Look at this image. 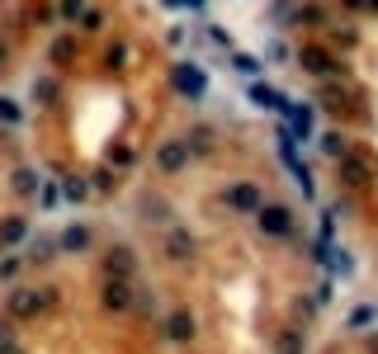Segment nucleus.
<instances>
[{
  "instance_id": "obj_1",
  "label": "nucleus",
  "mask_w": 378,
  "mask_h": 354,
  "mask_svg": "<svg viewBox=\"0 0 378 354\" xmlns=\"http://www.w3.org/2000/svg\"><path fill=\"white\" fill-rule=\"evenodd\" d=\"M279 156H284V166L293 170V185L303 189V194H312V180H307V166L298 161V152H293V138H288V128H279Z\"/></svg>"
},
{
  "instance_id": "obj_2",
  "label": "nucleus",
  "mask_w": 378,
  "mask_h": 354,
  "mask_svg": "<svg viewBox=\"0 0 378 354\" xmlns=\"http://www.w3.org/2000/svg\"><path fill=\"white\" fill-rule=\"evenodd\" d=\"M255 222H260V231H269V236H288V231H293V213H288V208H260Z\"/></svg>"
},
{
  "instance_id": "obj_3",
  "label": "nucleus",
  "mask_w": 378,
  "mask_h": 354,
  "mask_svg": "<svg viewBox=\"0 0 378 354\" xmlns=\"http://www.w3.org/2000/svg\"><path fill=\"white\" fill-rule=\"evenodd\" d=\"M43 293H33V288H19V293H10V312H15V317H38V312H43Z\"/></svg>"
},
{
  "instance_id": "obj_4",
  "label": "nucleus",
  "mask_w": 378,
  "mask_h": 354,
  "mask_svg": "<svg viewBox=\"0 0 378 354\" xmlns=\"http://www.w3.org/2000/svg\"><path fill=\"white\" fill-rule=\"evenodd\" d=\"M175 85H180L185 94H204L208 80H204V71H199L194 62H180V66H175Z\"/></svg>"
},
{
  "instance_id": "obj_5",
  "label": "nucleus",
  "mask_w": 378,
  "mask_h": 354,
  "mask_svg": "<svg viewBox=\"0 0 378 354\" xmlns=\"http://www.w3.org/2000/svg\"><path fill=\"white\" fill-rule=\"evenodd\" d=\"M251 99H255L260 109H274V114H284V118H288V109H293L279 90H269V85H251Z\"/></svg>"
},
{
  "instance_id": "obj_6",
  "label": "nucleus",
  "mask_w": 378,
  "mask_h": 354,
  "mask_svg": "<svg viewBox=\"0 0 378 354\" xmlns=\"http://www.w3.org/2000/svg\"><path fill=\"white\" fill-rule=\"evenodd\" d=\"M104 307H114V312L133 307V293H128V279H109V283H104Z\"/></svg>"
},
{
  "instance_id": "obj_7",
  "label": "nucleus",
  "mask_w": 378,
  "mask_h": 354,
  "mask_svg": "<svg viewBox=\"0 0 378 354\" xmlns=\"http://www.w3.org/2000/svg\"><path fill=\"white\" fill-rule=\"evenodd\" d=\"M227 203H232V208H246V213H260V208H265L260 194H255V185H236L232 194H227Z\"/></svg>"
},
{
  "instance_id": "obj_8",
  "label": "nucleus",
  "mask_w": 378,
  "mask_h": 354,
  "mask_svg": "<svg viewBox=\"0 0 378 354\" xmlns=\"http://www.w3.org/2000/svg\"><path fill=\"white\" fill-rule=\"evenodd\" d=\"M307 133H312V109L293 104L288 109V138H307Z\"/></svg>"
},
{
  "instance_id": "obj_9",
  "label": "nucleus",
  "mask_w": 378,
  "mask_h": 354,
  "mask_svg": "<svg viewBox=\"0 0 378 354\" xmlns=\"http://www.w3.org/2000/svg\"><path fill=\"white\" fill-rule=\"evenodd\" d=\"M303 66H307L312 76H331V71H336V62H331L322 47H303Z\"/></svg>"
},
{
  "instance_id": "obj_10",
  "label": "nucleus",
  "mask_w": 378,
  "mask_h": 354,
  "mask_svg": "<svg viewBox=\"0 0 378 354\" xmlns=\"http://www.w3.org/2000/svg\"><path fill=\"white\" fill-rule=\"evenodd\" d=\"M189 161V142H166L161 147V170H180Z\"/></svg>"
},
{
  "instance_id": "obj_11",
  "label": "nucleus",
  "mask_w": 378,
  "mask_h": 354,
  "mask_svg": "<svg viewBox=\"0 0 378 354\" xmlns=\"http://www.w3.org/2000/svg\"><path fill=\"white\" fill-rule=\"evenodd\" d=\"M166 250H171V260H189V255H194V236H189V231H171Z\"/></svg>"
},
{
  "instance_id": "obj_12",
  "label": "nucleus",
  "mask_w": 378,
  "mask_h": 354,
  "mask_svg": "<svg viewBox=\"0 0 378 354\" xmlns=\"http://www.w3.org/2000/svg\"><path fill=\"white\" fill-rule=\"evenodd\" d=\"M166 336L171 340H189L194 336V317H189V312H175L171 322H166Z\"/></svg>"
},
{
  "instance_id": "obj_13",
  "label": "nucleus",
  "mask_w": 378,
  "mask_h": 354,
  "mask_svg": "<svg viewBox=\"0 0 378 354\" xmlns=\"http://www.w3.org/2000/svg\"><path fill=\"white\" fill-rule=\"evenodd\" d=\"M15 241H24V217H10L0 227V246H15Z\"/></svg>"
},
{
  "instance_id": "obj_14",
  "label": "nucleus",
  "mask_w": 378,
  "mask_h": 354,
  "mask_svg": "<svg viewBox=\"0 0 378 354\" xmlns=\"http://www.w3.org/2000/svg\"><path fill=\"white\" fill-rule=\"evenodd\" d=\"M85 246H90V231H85V227H71L62 236V250H85Z\"/></svg>"
},
{
  "instance_id": "obj_15",
  "label": "nucleus",
  "mask_w": 378,
  "mask_h": 354,
  "mask_svg": "<svg viewBox=\"0 0 378 354\" xmlns=\"http://www.w3.org/2000/svg\"><path fill=\"white\" fill-rule=\"evenodd\" d=\"M15 189L19 194H33V189H38V175H33V170H15Z\"/></svg>"
},
{
  "instance_id": "obj_16",
  "label": "nucleus",
  "mask_w": 378,
  "mask_h": 354,
  "mask_svg": "<svg viewBox=\"0 0 378 354\" xmlns=\"http://www.w3.org/2000/svg\"><path fill=\"white\" fill-rule=\"evenodd\" d=\"M322 147H327V156H341V161H346V142H341V133H327Z\"/></svg>"
},
{
  "instance_id": "obj_17",
  "label": "nucleus",
  "mask_w": 378,
  "mask_h": 354,
  "mask_svg": "<svg viewBox=\"0 0 378 354\" xmlns=\"http://www.w3.org/2000/svg\"><path fill=\"white\" fill-rule=\"evenodd\" d=\"M0 354H24L15 345V336H10V326H0Z\"/></svg>"
},
{
  "instance_id": "obj_18",
  "label": "nucleus",
  "mask_w": 378,
  "mask_h": 354,
  "mask_svg": "<svg viewBox=\"0 0 378 354\" xmlns=\"http://www.w3.org/2000/svg\"><path fill=\"white\" fill-rule=\"evenodd\" d=\"M279 354H303V340L298 336H279Z\"/></svg>"
},
{
  "instance_id": "obj_19",
  "label": "nucleus",
  "mask_w": 378,
  "mask_h": 354,
  "mask_svg": "<svg viewBox=\"0 0 378 354\" xmlns=\"http://www.w3.org/2000/svg\"><path fill=\"white\" fill-rule=\"evenodd\" d=\"M346 170L355 175V180H369V166H364V161H355V156H346Z\"/></svg>"
},
{
  "instance_id": "obj_20",
  "label": "nucleus",
  "mask_w": 378,
  "mask_h": 354,
  "mask_svg": "<svg viewBox=\"0 0 378 354\" xmlns=\"http://www.w3.org/2000/svg\"><path fill=\"white\" fill-rule=\"evenodd\" d=\"M0 118H5V123H19V109H15V99H0Z\"/></svg>"
},
{
  "instance_id": "obj_21",
  "label": "nucleus",
  "mask_w": 378,
  "mask_h": 354,
  "mask_svg": "<svg viewBox=\"0 0 378 354\" xmlns=\"http://www.w3.org/2000/svg\"><path fill=\"white\" fill-rule=\"evenodd\" d=\"M236 71H246V76H255V71H260V62H255V57H246V52H241V57H236Z\"/></svg>"
},
{
  "instance_id": "obj_22",
  "label": "nucleus",
  "mask_w": 378,
  "mask_h": 354,
  "mask_svg": "<svg viewBox=\"0 0 378 354\" xmlns=\"http://www.w3.org/2000/svg\"><path fill=\"white\" fill-rule=\"evenodd\" d=\"M33 94H38V99H57V85H52V80H38Z\"/></svg>"
},
{
  "instance_id": "obj_23",
  "label": "nucleus",
  "mask_w": 378,
  "mask_h": 354,
  "mask_svg": "<svg viewBox=\"0 0 378 354\" xmlns=\"http://www.w3.org/2000/svg\"><path fill=\"white\" fill-rule=\"evenodd\" d=\"M66 57H71V38H62V43L52 47V62H66Z\"/></svg>"
},
{
  "instance_id": "obj_24",
  "label": "nucleus",
  "mask_w": 378,
  "mask_h": 354,
  "mask_svg": "<svg viewBox=\"0 0 378 354\" xmlns=\"http://www.w3.org/2000/svg\"><path fill=\"white\" fill-rule=\"evenodd\" d=\"M66 199H85V185L80 180H66Z\"/></svg>"
},
{
  "instance_id": "obj_25",
  "label": "nucleus",
  "mask_w": 378,
  "mask_h": 354,
  "mask_svg": "<svg viewBox=\"0 0 378 354\" xmlns=\"http://www.w3.org/2000/svg\"><path fill=\"white\" fill-rule=\"evenodd\" d=\"M0 62H5V43H0Z\"/></svg>"
}]
</instances>
